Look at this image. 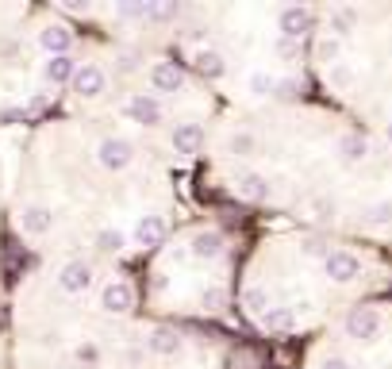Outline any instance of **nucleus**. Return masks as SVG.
Masks as SVG:
<instances>
[{
	"instance_id": "nucleus-1",
	"label": "nucleus",
	"mask_w": 392,
	"mask_h": 369,
	"mask_svg": "<svg viewBox=\"0 0 392 369\" xmlns=\"http://www.w3.org/2000/svg\"><path fill=\"white\" fill-rule=\"evenodd\" d=\"M327 277L331 281H354L361 270V262L354 254H346V250H327V262H323Z\"/></svg>"
},
{
	"instance_id": "nucleus-2",
	"label": "nucleus",
	"mask_w": 392,
	"mask_h": 369,
	"mask_svg": "<svg viewBox=\"0 0 392 369\" xmlns=\"http://www.w3.org/2000/svg\"><path fill=\"white\" fill-rule=\"evenodd\" d=\"M104 85H108V77H104V69L96 66V62H85V66H77V74H74V92H81V97H96V92H104Z\"/></svg>"
},
{
	"instance_id": "nucleus-3",
	"label": "nucleus",
	"mask_w": 392,
	"mask_h": 369,
	"mask_svg": "<svg viewBox=\"0 0 392 369\" xmlns=\"http://www.w3.org/2000/svg\"><path fill=\"white\" fill-rule=\"evenodd\" d=\"M104 170H127L131 165V142L127 139H104L101 150H96Z\"/></svg>"
},
{
	"instance_id": "nucleus-4",
	"label": "nucleus",
	"mask_w": 392,
	"mask_h": 369,
	"mask_svg": "<svg viewBox=\"0 0 392 369\" xmlns=\"http://www.w3.org/2000/svg\"><path fill=\"white\" fill-rule=\"evenodd\" d=\"M377 327H381V315L373 308H354L346 315V335L350 338H369V335H377Z\"/></svg>"
},
{
	"instance_id": "nucleus-5",
	"label": "nucleus",
	"mask_w": 392,
	"mask_h": 369,
	"mask_svg": "<svg viewBox=\"0 0 392 369\" xmlns=\"http://www.w3.org/2000/svg\"><path fill=\"white\" fill-rule=\"evenodd\" d=\"M281 31H284V39H304V35L312 31V12L308 8H284L281 12Z\"/></svg>"
},
{
	"instance_id": "nucleus-6",
	"label": "nucleus",
	"mask_w": 392,
	"mask_h": 369,
	"mask_svg": "<svg viewBox=\"0 0 392 369\" xmlns=\"http://www.w3.org/2000/svg\"><path fill=\"white\" fill-rule=\"evenodd\" d=\"M151 85L158 92H177L185 85V69L173 66V62H158V66L151 69Z\"/></svg>"
},
{
	"instance_id": "nucleus-7",
	"label": "nucleus",
	"mask_w": 392,
	"mask_h": 369,
	"mask_svg": "<svg viewBox=\"0 0 392 369\" xmlns=\"http://www.w3.org/2000/svg\"><path fill=\"white\" fill-rule=\"evenodd\" d=\"M127 112H131L135 123H146V127L162 120V104H158V97H151V92H139V97H131Z\"/></svg>"
},
{
	"instance_id": "nucleus-8",
	"label": "nucleus",
	"mask_w": 392,
	"mask_h": 369,
	"mask_svg": "<svg viewBox=\"0 0 392 369\" xmlns=\"http://www.w3.org/2000/svg\"><path fill=\"white\" fill-rule=\"evenodd\" d=\"M135 304V293L127 281H112V285H104L101 293V308H108V312H127Z\"/></svg>"
},
{
	"instance_id": "nucleus-9",
	"label": "nucleus",
	"mask_w": 392,
	"mask_h": 369,
	"mask_svg": "<svg viewBox=\"0 0 392 369\" xmlns=\"http://www.w3.org/2000/svg\"><path fill=\"white\" fill-rule=\"evenodd\" d=\"M51 223H54V215H51V208H42V204H31V208L19 212V227H24V235H46Z\"/></svg>"
},
{
	"instance_id": "nucleus-10",
	"label": "nucleus",
	"mask_w": 392,
	"mask_h": 369,
	"mask_svg": "<svg viewBox=\"0 0 392 369\" xmlns=\"http://www.w3.org/2000/svg\"><path fill=\"white\" fill-rule=\"evenodd\" d=\"M58 285L66 288V293H85V288L92 285V265L89 262H69L66 270H62Z\"/></svg>"
},
{
	"instance_id": "nucleus-11",
	"label": "nucleus",
	"mask_w": 392,
	"mask_h": 369,
	"mask_svg": "<svg viewBox=\"0 0 392 369\" xmlns=\"http://www.w3.org/2000/svg\"><path fill=\"white\" fill-rule=\"evenodd\" d=\"M204 142V131H201V123H177L173 127V147L177 154H196Z\"/></svg>"
},
{
	"instance_id": "nucleus-12",
	"label": "nucleus",
	"mask_w": 392,
	"mask_h": 369,
	"mask_svg": "<svg viewBox=\"0 0 392 369\" xmlns=\"http://www.w3.org/2000/svg\"><path fill=\"white\" fill-rule=\"evenodd\" d=\"M166 238V220L162 215H142L139 227H135V243L139 246H158Z\"/></svg>"
},
{
	"instance_id": "nucleus-13",
	"label": "nucleus",
	"mask_w": 392,
	"mask_h": 369,
	"mask_svg": "<svg viewBox=\"0 0 392 369\" xmlns=\"http://www.w3.org/2000/svg\"><path fill=\"white\" fill-rule=\"evenodd\" d=\"M42 74H46V81H54V85H69L74 74H77V62L69 54H58V58H51V62L42 66Z\"/></svg>"
},
{
	"instance_id": "nucleus-14",
	"label": "nucleus",
	"mask_w": 392,
	"mask_h": 369,
	"mask_svg": "<svg viewBox=\"0 0 392 369\" xmlns=\"http://www.w3.org/2000/svg\"><path fill=\"white\" fill-rule=\"evenodd\" d=\"M239 197H246V200H269V185H266V177L262 173H242L239 177Z\"/></svg>"
},
{
	"instance_id": "nucleus-15",
	"label": "nucleus",
	"mask_w": 392,
	"mask_h": 369,
	"mask_svg": "<svg viewBox=\"0 0 392 369\" xmlns=\"http://www.w3.org/2000/svg\"><path fill=\"white\" fill-rule=\"evenodd\" d=\"M146 346H151L154 354H177L181 350V335L177 331H169V327H158V331H151V338H146Z\"/></svg>"
},
{
	"instance_id": "nucleus-16",
	"label": "nucleus",
	"mask_w": 392,
	"mask_h": 369,
	"mask_svg": "<svg viewBox=\"0 0 392 369\" xmlns=\"http://www.w3.org/2000/svg\"><path fill=\"white\" fill-rule=\"evenodd\" d=\"M39 42H42V47H46V50H51L54 58H58V54H66V50H69V42H74V35H69L66 27H46V31L39 35Z\"/></svg>"
},
{
	"instance_id": "nucleus-17",
	"label": "nucleus",
	"mask_w": 392,
	"mask_h": 369,
	"mask_svg": "<svg viewBox=\"0 0 392 369\" xmlns=\"http://www.w3.org/2000/svg\"><path fill=\"white\" fill-rule=\"evenodd\" d=\"M219 250H223L219 231H201V235L192 238V254H196V258H216Z\"/></svg>"
},
{
	"instance_id": "nucleus-18",
	"label": "nucleus",
	"mask_w": 392,
	"mask_h": 369,
	"mask_svg": "<svg viewBox=\"0 0 392 369\" xmlns=\"http://www.w3.org/2000/svg\"><path fill=\"white\" fill-rule=\"evenodd\" d=\"M192 62H196V74L212 77V81H216V77H223V58H219L216 50H201Z\"/></svg>"
},
{
	"instance_id": "nucleus-19",
	"label": "nucleus",
	"mask_w": 392,
	"mask_h": 369,
	"mask_svg": "<svg viewBox=\"0 0 392 369\" xmlns=\"http://www.w3.org/2000/svg\"><path fill=\"white\" fill-rule=\"evenodd\" d=\"M258 320H262V327H266V331H289L292 323H296L289 308H266V312H262Z\"/></svg>"
},
{
	"instance_id": "nucleus-20",
	"label": "nucleus",
	"mask_w": 392,
	"mask_h": 369,
	"mask_svg": "<svg viewBox=\"0 0 392 369\" xmlns=\"http://www.w3.org/2000/svg\"><path fill=\"white\" fill-rule=\"evenodd\" d=\"M339 150L346 158H350V162H358V158H366V150H369V142L361 139V135H346V139L339 142Z\"/></svg>"
},
{
	"instance_id": "nucleus-21",
	"label": "nucleus",
	"mask_w": 392,
	"mask_h": 369,
	"mask_svg": "<svg viewBox=\"0 0 392 369\" xmlns=\"http://www.w3.org/2000/svg\"><path fill=\"white\" fill-rule=\"evenodd\" d=\"M242 304H246V308H250L254 315H262V312H266V308H269V296H266V288H258V285H254V288H246V296H242Z\"/></svg>"
},
{
	"instance_id": "nucleus-22",
	"label": "nucleus",
	"mask_w": 392,
	"mask_h": 369,
	"mask_svg": "<svg viewBox=\"0 0 392 369\" xmlns=\"http://www.w3.org/2000/svg\"><path fill=\"white\" fill-rule=\"evenodd\" d=\"M366 215H369V223H389L392 220V200H381V204L366 208Z\"/></svg>"
},
{
	"instance_id": "nucleus-23",
	"label": "nucleus",
	"mask_w": 392,
	"mask_h": 369,
	"mask_svg": "<svg viewBox=\"0 0 392 369\" xmlns=\"http://www.w3.org/2000/svg\"><path fill=\"white\" fill-rule=\"evenodd\" d=\"M146 16H151V19H173L177 16V4H146Z\"/></svg>"
},
{
	"instance_id": "nucleus-24",
	"label": "nucleus",
	"mask_w": 392,
	"mask_h": 369,
	"mask_svg": "<svg viewBox=\"0 0 392 369\" xmlns=\"http://www.w3.org/2000/svg\"><path fill=\"white\" fill-rule=\"evenodd\" d=\"M250 89L258 92V97H266L269 89H277V81H273L269 74H254V77H250Z\"/></svg>"
},
{
	"instance_id": "nucleus-25",
	"label": "nucleus",
	"mask_w": 392,
	"mask_h": 369,
	"mask_svg": "<svg viewBox=\"0 0 392 369\" xmlns=\"http://www.w3.org/2000/svg\"><path fill=\"white\" fill-rule=\"evenodd\" d=\"M354 24V12H334L331 16V31L334 35H346V27Z\"/></svg>"
},
{
	"instance_id": "nucleus-26",
	"label": "nucleus",
	"mask_w": 392,
	"mask_h": 369,
	"mask_svg": "<svg viewBox=\"0 0 392 369\" xmlns=\"http://www.w3.org/2000/svg\"><path fill=\"white\" fill-rule=\"evenodd\" d=\"M204 308H208V312H219V308H223V288H208V293H204Z\"/></svg>"
},
{
	"instance_id": "nucleus-27",
	"label": "nucleus",
	"mask_w": 392,
	"mask_h": 369,
	"mask_svg": "<svg viewBox=\"0 0 392 369\" xmlns=\"http://www.w3.org/2000/svg\"><path fill=\"white\" fill-rule=\"evenodd\" d=\"M101 246L104 250H119V246H123V235H119V231H101Z\"/></svg>"
},
{
	"instance_id": "nucleus-28",
	"label": "nucleus",
	"mask_w": 392,
	"mask_h": 369,
	"mask_svg": "<svg viewBox=\"0 0 392 369\" xmlns=\"http://www.w3.org/2000/svg\"><path fill=\"white\" fill-rule=\"evenodd\" d=\"M119 16L139 19V16H146V4H119Z\"/></svg>"
},
{
	"instance_id": "nucleus-29",
	"label": "nucleus",
	"mask_w": 392,
	"mask_h": 369,
	"mask_svg": "<svg viewBox=\"0 0 392 369\" xmlns=\"http://www.w3.org/2000/svg\"><path fill=\"white\" fill-rule=\"evenodd\" d=\"M296 50H300V47H296V39H281V42H277V54H284V58H292Z\"/></svg>"
},
{
	"instance_id": "nucleus-30",
	"label": "nucleus",
	"mask_w": 392,
	"mask_h": 369,
	"mask_svg": "<svg viewBox=\"0 0 392 369\" xmlns=\"http://www.w3.org/2000/svg\"><path fill=\"white\" fill-rule=\"evenodd\" d=\"M319 54H323V58H334V54H339V42H334V39L319 42Z\"/></svg>"
},
{
	"instance_id": "nucleus-31",
	"label": "nucleus",
	"mask_w": 392,
	"mask_h": 369,
	"mask_svg": "<svg viewBox=\"0 0 392 369\" xmlns=\"http://www.w3.org/2000/svg\"><path fill=\"white\" fill-rule=\"evenodd\" d=\"M231 147H235V150H250V135H235Z\"/></svg>"
},
{
	"instance_id": "nucleus-32",
	"label": "nucleus",
	"mask_w": 392,
	"mask_h": 369,
	"mask_svg": "<svg viewBox=\"0 0 392 369\" xmlns=\"http://www.w3.org/2000/svg\"><path fill=\"white\" fill-rule=\"evenodd\" d=\"M319 369H350V366H346V361H342V358H327V361H323V366H319Z\"/></svg>"
},
{
	"instance_id": "nucleus-33",
	"label": "nucleus",
	"mask_w": 392,
	"mask_h": 369,
	"mask_svg": "<svg viewBox=\"0 0 392 369\" xmlns=\"http://www.w3.org/2000/svg\"><path fill=\"white\" fill-rule=\"evenodd\" d=\"M77 358H85V361H92V358H96V350H92V346H77Z\"/></svg>"
},
{
	"instance_id": "nucleus-34",
	"label": "nucleus",
	"mask_w": 392,
	"mask_h": 369,
	"mask_svg": "<svg viewBox=\"0 0 392 369\" xmlns=\"http://www.w3.org/2000/svg\"><path fill=\"white\" fill-rule=\"evenodd\" d=\"M389 139H392V123H389Z\"/></svg>"
}]
</instances>
